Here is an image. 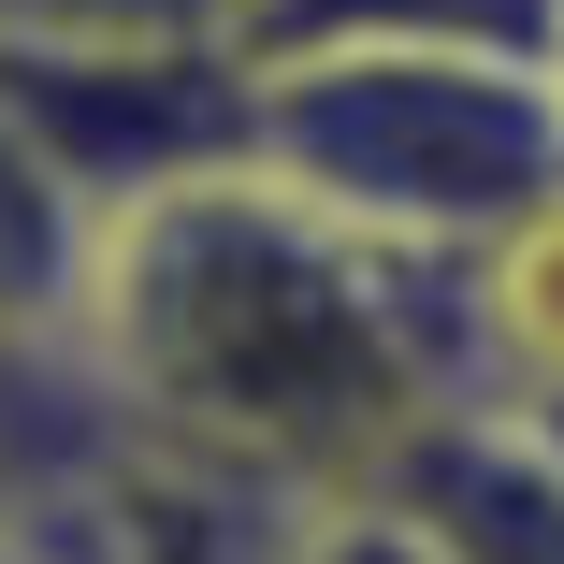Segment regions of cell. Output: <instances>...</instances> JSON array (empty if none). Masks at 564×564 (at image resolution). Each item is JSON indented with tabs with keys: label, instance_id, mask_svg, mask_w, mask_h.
I'll use <instances>...</instances> for the list:
<instances>
[{
	"label": "cell",
	"instance_id": "2",
	"mask_svg": "<svg viewBox=\"0 0 564 564\" xmlns=\"http://www.w3.org/2000/svg\"><path fill=\"white\" fill-rule=\"evenodd\" d=\"M247 174L405 261H492L564 203V58L478 30H247Z\"/></svg>",
	"mask_w": 564,
	"mask_h": 564
},
{
	"label": "cell",
	"instance_id": "8",
	"mask_svg": "<svg viewBox=\"0 0 564 564\" xmlns=\"http://www.w3.org/2000/svg\"><path fill=\"white\" fill-rule=\"evenodd\" d=\"M160 30H247V0H0V44H160Z\"/></svg>",
	"mask_w": 564,
	"mask_h": 564
},
{
	"label": "cell",
	"instance_id": "7",
	"mask_svg": "<svg viewBox=\"0 0 564 564\" xmlns=\"http://www.w3.org/2000/svg\"><path fill=\"white\" fill-rule=\"evenodd\" d=\"M131 564H275V507L145 464V535H131Z\"/></svg>",
	"mask_w": 564,
	"mask_h": 564
},
{
	"label": "cell",
	"instance_id": "12",
	"mask_svg": "<svg viewBox=\"0 0 564 564\" xmlns=\"http://www.w3.org/2000/svg\"><path fill=\"white\" fill-rule=\"evenodd\" d=\"M550 58H564V30H550Z\"/></svg>",
	"mask_w": 564,
	"mask_h": 564
},
{
	"label": "cell",
	"instance_id": "1",
	"mask_svg": "<svg viewBox=\"0 0 564 564\" xmlns=\"http://www.w3.org/2000/svg\"><path fill=\"white\" fill-rule=\"evenodd\" d=\"M73 377L131 464L304 521L478 391V304L464 261H405L275 174H203L101 232Z\"/></svg>",
	"mask_w": 564,
	"mask_h": 564
},
{
	"label": "cell",
	"instance_id": "10",
	"mask_svg": "<svg viewBox=\"0 0 564 564\" xmlns=\"http://www.w3.org/2000/svg\"><path fill=\"white\" fill-rule=\"evenodd\" d=\"M492 405H507V420L550 448V464H564V377H521V391H492Z\"/></svg>",
	"mask_w": 564,
	"mask_h": 564
},
{
	"label": "cell",
	"instance_id": "3",
	"mask_svg": "<svg viewBox=\"0 0 564 564\" xmlns=\"http://www.w3.org/2000/svg\"><path fill=\"white\" fill-rule=\"evenodd\" d=\"M247 30H160V44H0V101L58 145V174L131 217L160 188L247 174Z\"/></svg>",
	"mask_w": 564,
	"mask_h": 564
},
{
	"label": "cell",
	"instance_id": "9",
	"mask_svg": "<svg viewBox=\"0 0 564 564\" xmlns=\"http://www.w3.org/2000/svg\"><path fill=\"white\" fill-rule=\"evenodd\" d=\"M275 564H434V550H420V521H405V507L348 492V507H304V521H275Z\"/></svg>",
	"mask_w": 564,
	"mask_h": 564
},
{
	"label": "cell",
	"instance_id": "6",
	"mask_svg": "<svg viewBox=\"0 0 564 564\" xmlns=\"http://www.w3.org/2000/svg\"><path fill=\"white\" fill-rule=\"evenodd\" d=\"M247 30H478V44H550L564 0H247Z\"/></svg>",
	"mask_w": 564,
	"mask_h": 564
},
{
	"label": "cell",
	"instance_id": "4",
	"mask_svg": "<svg viewBox=\"0 0 564 564\" xmlns=\"http://www.w3.org/2000/svg\"><path fill=\"white\" fill-rule=\"evenodd\" d=\"M377 507H405L434 564H564V464L492 391H464L448 420H420L405 464L377 478Z\"/></svg>",
	"mask_w": 564,
	"mask_h": 564
},
{
	"label": "cell",
	"instance_id": "5",
	"mask_svg": "<svg viewBox=\"0 0 564 564\" xmlns=\"http://www.w3.org/2000/svg\"><path fill=\"white\" fill-rule=\"evenodd\" d=\"M101 232H117V217L58 174V145L15 117V101H0V362H58L73 348Z\"/></svg>",
	"mask_w": 564,
	"mask_h": 564
},
{
	"label": "cell",
	"instance_id": "11",
	"mask_svg": "<svg viewBox=\"0 0 564 564\" xmlns=\"http://www.w3.org/2000/svg\"><path fill=\"white\" fill-rule=\"evenodd\" d=\"M15 377H30V362H0V434H15Z\"/></svg>",
	"mask_w": 564,
	"mask_h": 564
}]
</instances>
